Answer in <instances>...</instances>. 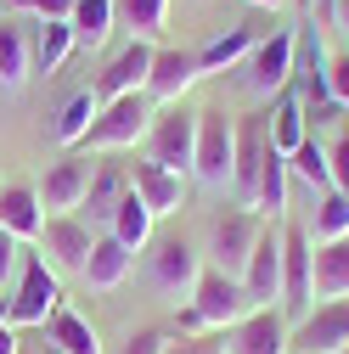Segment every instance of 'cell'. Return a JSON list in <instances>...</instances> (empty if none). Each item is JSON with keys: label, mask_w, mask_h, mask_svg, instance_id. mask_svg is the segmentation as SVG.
Listing matches in <instances>:
<instances>
[{"label": "cell", "mask_w": 349, "mask_h": 354, "mask_svg": "<svg viewBox=\"0 0 349 354\" xmlns=\"http://www.w3.org/2000/svg\"><path fill=\"white\" fill-rule=\"evenodd\" d=\"M152 113H158V102H152L147 91L102 102V113H96V124H91V136H84V147H79V152H124V147L147 141Z\"/></svg>", "instance_id": "obj_1"}, {"label": "cell", "mask_w": 349, "mask_h": 354, "mask_svg": "<svg viewBox=\"0 0 349 354\" xmlns=\"http://www.w3.org/2000/svg\"><path fill=\"white\" fill-rule=\"evenodd\" d=\"M192 152H197V113L186 102L158 107L147 124V158L169 174H192Z\"/></svg>", "instance_id": "obj_2"}, {"label": "cell", "mask_w": 349, "mask_h": 354, "mask_svg": "<svg viewBox=\"0 0 349 354\" xmlns=\"http://www.w3.org/2000/svg\"><path fill=\"white\" fill-rule=\"evenodd\" d=\"M259 231H265V219H259L253 208H237V203L220 208V214H214V225H208V270H220V276H237V281H242Z\"/></svg>", "instance_id": "obj_3"}, {"label": "cell", "mask_w": 349, "mask_h": 354, "mask_svg": "<svg viewBox=\"0 0 349 354\" xmlns=\"http://www.w3.org/2000/svg\"><path fill=\"white\" fill-rule=\"evenodd\" d=\"M293 57H298V34L293 28H276L271 39H259V46L242 57V91L248 96H259V102H265V96H282L287 91V84H293Z\"/></svg>", "instance_id": "obj_4"}, {"label": "cell", "mask_w": 349, "mask_h": 354, "mask_svg": "<svg viewBox=\"0 0 349 354\" xmlns=\"http://www.w3.org/2000/svg\"><path fill=\"white\" fill-rule=\"evenodd\" d=\"M231 163H237V124L220 107H203L197 113V152H192V174L203 186L226 192L231 186Z\"/></svg>", "instance_id": "obj_5"}, {"label": "cell", "mask_w": 349, "mask_h": 354, "mask_svg": "<svg viewBox=\"0 0 349 354\" xmlns=\"http://www.w3.org/2000/svg\"><path fill=\"white\" fill-rule=\"evenodd\" d=\"M57 309H62V281H57V270H51L39 253H23V281H17V292L6 298V321H12V326H46Z\"/></svg>", "instance_id": "obj_6"}, {"label": "cell", "mask_w": 349, "mask_h": 354, "mask_svg": "<svg viewBox=\"0 0 349 354\" xmlns=\"http://www.w3.org/2000/svg\"><path fill=\"white\" fill-rule=\"evenodd\" d=\"M147 276H152V287L163 298L181 304V298H192V287L203 276V253L186 236H152L147 242Z\"/></svg>", "instance_id": "obj_7"}, {"label": "cell", "mask_w": 349, "mask_h": 354, "mask_svg": "<svg viewBox=\"0 0 349 354\" xmlns=\"http://www.w3.org/2000/svg\"><path fill=\"white\" fill-rule=\"evenodd\" d=\"M248 309H253V304H248L242 281H237V276H220V270H208V264H203V276H197V287H192V315L203 321V332H231Z\"/></svg>", "instance_id": "obj_8"}, {"label": "cell", "mask_w": 349, "mask_h": 354, "mask_svg": "<svg viewBox=\"0 0 349 354\" xmlns=\"http://www.w3.org/2000/svg\"><path fill=\"white\" fill-rule=\"evenodd\" d=\"M242 292L253 309H282V225H265L248 253V270H242Z\"/></svg>", "instance_id": "obj_9"}, {"label": "cell", "mask_w": 349, "mask_h": 354, "mask_svg": "<svg viewBox=\"0 0 349 354\" xmlns=\"http://www.w3.org/2000/svg\"><path fill=\"white\" fill-rule=\"evenodd\" d=\"M91 242L96 231L84 225L79 214H51L46 225H39V259L51 264V270H84V259H91Z\"/></svg>", "instance_id": "obj_10"}, {"label": "cell", "mask_w": 349, "mask_h": 354, "mask_svg": "<svg viewBox=\"0 0 349 354\" xmlns=\"http://www.w3.org/2000/svg\"><path fill=\"white\" fill-rule=\"evenodd\" d=\"M226 354H293V332H287V315L271 304V309H248V315L226 332Z\"/></svg>", "instance_id": "obj_11"}, {"label": "cell", "mask_w": 349, "mask_h": 354, "mask_svg": "<svg viewBox=\"0 0 349 354\" xmlns=\"http://www.w3.org/2000/svg\"><path fill=\"white\" fill-rule=\"evenodd\" d=\"M310 231L282 225V315H310Z\"/></svg>", "instance_id": "obj_12"}, {"label": "cell", "mask_w": 349, "mask_h": 354, "mask_svg": "<svg viewBox=\"0 0 349 354\" xmlns=\"http://www.w3.org/2000/svg\"><path fill=\"white\" fill-rule=\"evenodd\" d=\"M349 348V298L316 304L293 332V354H343Z\"/></svg>", "instance_id": "obj_13"}, {"label": "cell", "mask_w": 349, "mask_h": 354, "mask_svg": "<svg viewBox=\"0 0 349 354\" xmlns=\"http://www.w3.org/2000/svg\"><path fill=\"white\" fill-rule=\"evenodd\" d=\"M91 158L84 152H62L51 169H46V186H39V208H51V214H73L84 208V192H91Z\"/></svg>", "instance_id": "obj_14"}, {"label": "cell", "mask_w": 349, "mask_h": 354, "mask_svg": "<svg viewBox=\"0 0 349 354\" xmlns=\"http://www.w3.org/2000/svg\"><path fill=\"white\" fill-rule=\"evenodd\" d=\"M265 118H242L237 124V163H231V197L237 208H253V192H259V169H265Z\"/></svg>", "instance_id": "obj_15"}, {"label": "cell", "mask_w": 349, "mask_h": 354, "mask_svg": "<svg viewBox=\"0 0 349 354\" xmlns=\"http://www.w3.org/2000/svg\"><path fill=\"white\" fill-rule=\"evenodd\" d=\"M197 51H181V46H158L152 51V73H147V96L152 102H186V91L197 84Z\"/></svg>", "instance_id": "obj_16"}, {"label": "cell", "mask_w": 349, "mask_h": 354, "mask_svg": "<svg viewBox=\"0 0 349 354\" xmlns=\"http://www.w3.org/2000/svg\"><path fill=\"white\" fill-rule=\"evenodd\" d=\"M129 192L152 208V219L158 214H181L186 208V174H169L152 158H136V169H129Z\"/></svg>", "instance_id": "obj_17"}, {"label": "cell", "mask_w": 349, "mask_h": 354, "mask_svg": "<svg viewBox=\"0 0 349 354\" xmlns=\"http://www.w3.org/2000/svg\"><path fill=\"white\" fill-rule=\"evenodd\" d=\"M147 73H152V46H147V39H129V46L102 68L96 96H102V102H113V96H136V91H147Z\"/></svg>", "instance_id": "obj_18"}, {"label": "cell", "mask_w": 349, "mask_h": 354, "mask_svg": "<svg viewBox=\"0 0 349 354\" xmlns=\"http://www.w3.org/2000/svg\"><path fill=\"white\" fill-rule=\"evenodd\" d=\"M39 225H46V208H39V186H0V231H12L17 242H39Z\"/></svg>", "instance_id": "obj_19"}, {"label": "cell", "mask_w": 349, "mask_h": 354, "mask_svg": "<svg viewBox=\"0 0 349 354\" xmlns=\"http://www.w3.org/2000/svg\"><path fill=\"white\" fill-rule=\"evenodd\" d=\"M124 192H129V169H118V163H96L91 169V192H84V219H91V231L113 225Z\"/></svg>", "instance_id": "obj_20"}, {"label": "cell", "mask_w": 349, "mask_h": 354, "mask_svg": "<svg viewBox=\"0 0 349 354\" xmlns=\"http://www.w3.org/2000/svg\"><path fill=\"white\" fill-rule=\"evenodd\" d=\"M310 298H321V304L349 298V236L343 242H316V253H310Z\"/></svg>", "instance_id": "obj_21"}, {"label": "cell", "mask_w": 349, "mask_h": 354, "mask_svg": "<svg viewBox=\"0 0 349 354\" xmlns=\"http://www.w3.org/2000/svg\"><path fill=\"white\" fill-rule=\"evenodd\" d=\"M129 264H136V253H129L118 236H96L91 242V259H84V287H96V292H113V287H124V276H129Z\"/></svg>", "instance_id": "obj_22"}, {"label": "cell", "mask_w": 349, "mask_h": 354, "mask_svg": "<svg viewBox=\"0 0 349 354\" xmlns=\"http://www.w3.org/2000/svg\"><path fill=\"white\" fill-rule=\"evenodd\" d=\"M265 136H271V147H276L282 158H293L304 141H310V118H304V96L293 91V84H287L282 96H276V113L265 118Z\"/></svg>", "instance_id": "obj_23"}, {"label": "cell", "mask_w": 349, "mask_h": 354, "mask_svg": "<svg viewBox=\"0 0 349 354\" xmlns=\"http://www.w3.org/2000/svg\"><path fill=\"white\" fill-rule=\"evenodd\" d=\"M28 73H34V34H28V23L6 17L0 23V84H6V91H23Z\"/></svg>", "instance_id": "obj_24"}, {"label": "cell", "mask_w": 349, "mask_h": 354, "mask_svg": "<svg viewBox=\"0 0 349 354\" xmlns=\"http://www.w3.org/2000/svg\"><path fill=\"white\" fill-rule=\"evenodd\" d=\"M253 46H259L253 28H226V34H214L208 46L197 51V73H203V79H208V73H226V68H237Z\"/></svg>", "instance_id": "obj_25"}, {"label": "cell", "mask_w": 349, "mask_h": 354, "mask_svg": "<svg viewBox=\"0 0 349 354\" xmlns=\"http://www.w3.org/2000/svg\"><path fill=\"white\" fill-rule=\"evenodd\" d=\"M96 113H102V96H96V91H79V96L57 113L51 136H57L68 152H79V147H84V136H91V124H96Z\"/></svg>", "instance_id": "obj_26"}, {"label": "cell", "mask_w": 349, "mask_h": 354, "mask_svg": "<svg viewBox=\"0 0 349 354\" xmlns=\"http://www.w3.org/2000/svg\"><path fill=\"white\" fill-rule=\"evenodd\" d=\"M46 332H51L57 354H102V337H96V326L84 321L79 309H57V315L46 321Z\"/></svg>", "instance_id": "obj_27"}, {"label": "cell", "mask_w": 349, "mask_h": 354, "mask_svg": "<svg viewBox=\"0 0 349 354\" xmlns=\"http://www.w3.org/2000/svg\"><path fill=\"white\" fill-rule=\"evenodd\" d=\"M107 236H118L129 253L147 248V242H152V208H147L136 192H124V203H118V214H113V225H107Z\"/></svg>", "instance_id": "obj_28"}, {"label": "cell", "mask_w": 349, "mask_h": 354, "mask_svg": "<svg viewBox=\"0 0 349 354\" xmlns=\"http://www.w3.org/2000/svg\"><path fill=\"white\" fill-rule=\"evenodd\" d=\"M113 0H73V46H84V51H91V46H102V39H107V28H113Z\"/></svg>", "instance_id": "obj_29"}, {"label": "cell", "mask_w": 349, "mask_h": 354, "mask_svg": "<svg viewBox=\"0 0 349 354\" xmlns=\"http://www.w3.org/2000/svg\"><path fill=\"white\" fill-rule=\"evenodd\" d=\"M349 236V192H321L316 219H310V242H343Z\"/></svg>", "instance_id": "obj_30"}, {"label": "cell", "mask_w": 349, "mask_h": 354, "mask_svg": "<svg viewBox=\"0 0 349 354\" xmlns=\"http://www.w3.org/2000/svg\"><path fill=\"white\" fill-rule=\"evenodd\" d=\"M68 51H73V23L68 17L62 23H39V34H34V68L39 73H57L68 62Z\"/></svg>", "instance_id": "obj_31"}, {"label": "cell", "mask_w": 349, "mask_h": 354, "mask_svg": "<svg viewBox=\"0 0 349 354\" xmlns=\"http://www.w3.org/2000/svg\"><path fill=\"white\" fill-rule=\"evenodd\" d=\"M287 174H293V180H304V186H310L316 197L321 192H332V169H327V147L310 136V141H304L293 158H287Z\"/></svg>", "instance_id": "obj_32"}, {"label": "cell", "mask_w": 349, "mask_h": 354, "mask_svg": "<svg viewBox=\"0 0 349 354\" xmlns=\"http://www.w3.org/2000/svg\"><path fill=\"white\" fill-rule=\"evenodd\" d=\"M113 6L124 12V23H129V34H136V39H158V34H163L169 0H113Z\"/></svg>", "instance_id": "obj_33"}, {"label": "cell", "mask_w": 349, "mask_h": 354, "mask_svg": "<svg viewBox=\"0 0 349 354\" xmlns=\"http://www.w3.org/2000/svg\"><path fill=\"white\" fill-rule=\"evenodd\" d=\"M169 343H174L169 332L141 326V332H129V337H124V348H118V354H169Z\"/></svg>", "instance_id": "obj_34"}, {"label": "cell", "mask_w": 349, "mask_h": 354, "mask_svg": "<svg viewBox=\"0 0 349 354\" xmlns=\"http://www.w3.org/2000/svg\"><path fill=\"white\" fill-rule=\"evenodd\" d=\"M327 96H332L338 107H349V51L327 57Z\"/></svg>", "instance_id": "obj_35"}, {"label": "cell", "mask_w": 349, "mask_h": 354, "mask_svg": "<svg viewBox=\"0 0 349 354\" xmlns=\"http://www.w3.org/2000/svg\"><path fill=\"white\" fill-rule=\"evenodd\" d=\"M169 354H226V332H197V337H174Z\"/></svg>", "instance_id": "obj_36"}, {"label": "cell", "mask_w": 349, "mask_h": 354, "mask_svg": "<svg viewBox=\"0 0 349 354\" xmlns=\"http://www.w3.org/2000/svg\"><path fill=\"white\" fill-rule=\"evenodd\" d=\"M327 169H332V192H349V136L327 147Z\"/></svg>", "instance_id": "obj_37"}, {"label": "cell", "mask_w": 349, "mask_h": 354, "mask_svg": "<svg viewBox=\"0 0 349 354\" xmlns=\"http://www.w3.org/2000/svg\"><path fill=\"white\" fill-rule=\"evenodd\" d=\"M17 270H23V242L12 231H0V287H6Z\"/></svg>", "instance_id": "obj_38"}, {"label": "cell", "mask_w": 349, "mask_h": 354, "mask_svg": "<svg viewBox=\"0 0 349 354\" xmlns=\"http://www.w3.org/2000/svg\"><path fill=\"white\" fill-rule=\"evenodd\" d=\"M17 6H28V12H39L46 23H62V17H73V0H17Z\"/></svg>", "instance_id": "obj_39"}, {"label": "cell", "mask_w": 349, "mask_h": 354, "mask_svg": "<svg viewBox=\"0 0 349 354\" xmlns=\"http://www.w3.org/2000/svg\"><path fill=\"white\" fill-rule=\"evenodd\" d=\"M0 354H23V343H17V326H0Z\"/></svg>", "instance_id": "obj_40"}, {"label": "cell", "mask_w": 349, "mask_h": 354, "mask_svg": "<svg viewBox=\"0 0 349 354\" xmlns=\"http://www.w3.org/2000/svg\"><path fill=\"white\" fill-rule=\"evenodd\" d=\"M332 17H338V28L349 34V0H332Z\"/></svg>", "instance_id": "obj_41"}, {"label": "cell", "mask_w": 349, "mask_h": 354, "mask_svg": "<svg viewBox=\"0 0 349 354\" xmlns=\"http://www.w3.org/2000/svg\"><path fill=\"white\" fill-rule=\"evenodd\" d=\"M248 6H271V12H276V6H282V0H248Z\"/></svg>", "instance_id": "obj_42"}]
</instances>
